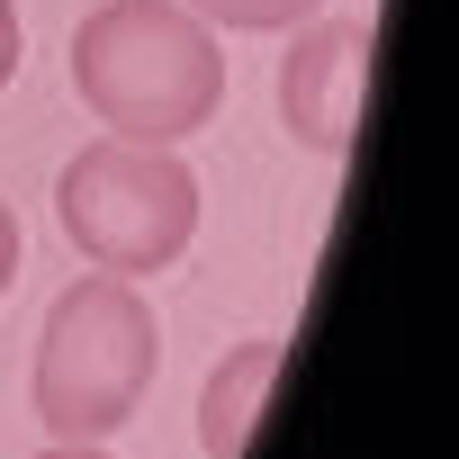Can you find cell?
I'll return each instance as SVG.
<instances>
[{"label": "cell", "mask_w": 459, "mask_h": 459, "mask_svg": "<svg viewBox=\"0 0 459 459\" xmlns=\"http://www.w3.org/2000/svg\"><path fill=\"white\" fill-rule=\"evenodd\" d=\"M73 91L126 144H180L225 108V55L189 0H100L73 28Z\"/></svg>", "instance_id": "1"}, {"label": "cell", "mask_w": 459, "mask_h": 459, "mask_svg": "<svg viewBox=\"0 0 459 459\" xmlns=\"http://www.w3.org/2000/svg\"><path fill=\"white\" fill-rule=\"evenodd\" d=\"M280 360H289V342L253 333L207 369V387H198V450L207 459H244V441H253V423H262V405L280 387Z\"/></svg>", "instance_id": "5"}, {"label": "cell", "mask_w": 459, "mask_h": 459, "mask_svg": "<svg viewBox=\"0 0 459 459\" xmlns=\"http://www.w3.org/2000/svg\"><path fill=\"white\" fill-rule=\"evenodd\" d=\"M37 459H108L100 441H55V450H37Z\"/></svg>", "instance_id": "9"}, {"label": "cell", "mask_w": 459, "mask_h": 459, "mask_svg": "<svg viewBox=\"0 0 459 459\" xmlns=\"http://www.w3.org/2000/svg\"><path fill=\"white\" fill-rule=\"evenodd\" d=\"M55 225L64 244L108 271V280H153L189 253L198 235V180L171 144H126V135H100L64 162L55 180Z\"/></svg>", "instance_id": "3"}, {"label": "cell", "mask_w": 459, "mask_h": 459, "mask_svg": "<svg viewBox=\"0 0 459 459\" xmlns=\"http://www.w3.org/2000/svg\"><path fill=\"white\" fill-rule=\"evenodd\" d=\"M207 28H235V37H280V28H307L325 0H189Z\"/></svg>", "instance_id": "6"}, {"label": "cell", "mask_w": 459, "mask_h": 459, "mask_svg": "<svg viewBox=\"0 0 459 459\" xmlns=\"http://www.w3.org/2000/svg\"><path fill=\"white\" fill-rule=\"evenodd\" d=\"M360 100H369V28L360 19H307L280 55V126L289 144L342 162L360 135Z\"/></svg>", "instance_id": "4"}, {"label": "cell", "mask_w": 459, "mask_h": 459, "mask_svg": "<svg viewBox=\"0 0 459 459\" xmlns=\"http://www.w3.org/2000/svg\"><path fill=\"white\" fill-rule=\"evenodd\" d=\"M10 280H19V216H10V198H0V298H10Z\"/></svg>", "instance_id": "8"}, {"label": "cell", "mask_w": 459, "mask_h": 459, "mask_svg": "<svg viewBox=\"0 0 459 459\" xmlns=\"http://www.w3.org/2000/svg\"><path fill=\"white\" fill-rule=\"evenodd\" d=\"M153 369H162V325H153L144 289L91 271L46 307L28 405H37L46 441H108V432H126L144 414Z\"/></svg>", "instance_id": "2"}, {"label": "cell", "mask_w": 459, "mask_h": 459, "mask_svg": "<svg viewBox=\"0 0 459 459\" xmlns=\"http://www.w3.org/2000/svg\"><path fill=\"white\" fill-rule=\"evenodd\" d=\"M19 55H28V37H19V0H0V91L19 82Z\"/></svg>", "instance_id": "7"}]
</instances>
